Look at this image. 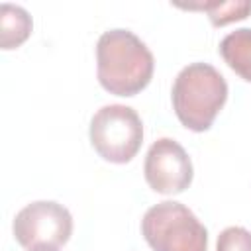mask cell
I'll return each mask as SVG.
<instances>
[{
  "label": "cell",
  "instance_id": "obj_3",
  "mask_svg": "<svg viewBox=\"0 0 251 251\" xmlns=\"http://www.w3.org/2000/svg\"><path fill=\"white\" fill-rule=\"evenodd\" d=\"M141 235L153 251H208V229L175 200H163L143 214Z\"/></svg>",
  "mask_w": 251,
  "mask_h": 251
},
{
  "label": "cell",
  "instance_id": "obj_8",
  "mask_svg": "<svg viewBox=\"0 0 251 251\" xmlns=\"http://www.w3.org/2000/svg\"><path fill=\"white\" fill-rule=\"evenodd\" d=\"M220 55L235 75L251 82V27L229 31L220 43Z\"/></svg>",
  "mask_w": 251,
  "mask_h": 251
},
{
  "label": "cell",
  "instance_id": "obj_6",
  "mask_svg": "<svg viewBox=\"0 0 251 251\" xmlns=\"http://www.w3.org/2000/svg\"><path fill=\"white\" fill-rule=\"evenodd\" d=\"M143 175L153 192L173 196L184 192L192 184L194 167L178 141L171 137H159L147 149Z\"/></svg>",
  "mask_w": 251,
  "mask_h": 251
},
{
  "label": "cell",
  "instance_id": "obj_7",
  "mask_svg": "<svg viewBox=\"0 0 251 251\" xmlns=\"http://www.w3.org/2000/svg\"><path fill=\"white\" fill-rule=\"evenodd\" d=\"M33 22L25 8L4 2L0 6V45L4 51L18 49L31 35Z\"/></svg>",
  "mask_w": 251,
  "mask_h": 251
},
{
  "label": "cell",
  "instance_id": "obj_5",
  "mask_svg": "<svg viewBox=\"0 0 251 251\" xmlns=\"http://www.w3.org/2000/svg\"><path fill=\"white\" fill-rule=\"evenodd\" d=\"M12 231L27 251L39 247L59 249L73 235V216L55 200H35L16 214Z\"/></svg>",
  "mask_w": 251,
  "mask_h": 251
},
{
  "label": "cell",
  "instance_id": "obj_4",
  "mask_svg": "<svg viewBox=\"0 0 251 251\" xmlns=\"http://www.w3.org/2000/svg\"><path fill=\"white\" fill-rule=\"evenodd\" d=\"M92 149L108 163L126 165L141 149L143 122L126 104H106L94 112L88 126Z\"/></svg>",
  "mask_w": 251,
  "mask_h": 251
},
{
  "label": "cell",
  "instance_id": "obj_2",
  "mask_svg": "<svg viewBox=\"0 0 251 251\" xmlns=\"http://www.w3.org/2000/svg\"><path fill=\"white\" fill-rule=\"evenodd\" d=\"M173 110L178 122L196 133L208 131L227 100V82L224 75L208 63H190L182 67L171 90Z\"/></svg>",
  "mask_w": 251,
  "mask_h": 251
},
{
  "label": "cell",
  "instance_id": "obj_1",
  "mask_svg": "<svg viewBox=\"0 0 251 251\" xmlns=\"http://www.w3.org/2000/svg\"><path fill=\"white\" fill-rule=\"evenodd\" d=\"M155 59L149 47L129 29H108L96 43L100 86L114 96H135L153 78Z\"/></svg>",
  "mask_w": 251,
  "mask_h": 251
},
{
  "label": "cell",
  "instance_id": "obj_11",
  "mask_svg": "<svg viewBox=\"0 0 251 251\" xmlns=\"http://www.w3.org/2000/svg\"><path fill=\"white\" fill-rule=\"evenodd\" d=\"M29 251H59V249H51V247H39V249H29Z\"/></svg>",
  "mask_w": 251,
  "mask_h": 251
},
{
  "label": "cell",
  "instance_id": "obj_10",
  "mask_svg": "<svg viewBox=\"0 0 251 251\" xmlns=\"http://www.w3.org/2000/svg\"><path fill=\"white\" fill-rule=\"evenodd\" d=\"M216 251H251V231L241 226L222 229L216 241Z\"/></svg>",
  "mask_w": 251,
  "mask_h": 251
},
{
  "label": "cell",
  "instance_id": "obj_9",
  "mask_svg": "<svg viewBox=\"0 0 251 251\" xmlns=\"http://www.w3.org/2000/svg\"><path fill=\"white\" fill-rule=\"evenodd\" d=\"M182 8L202 10L208 14L212 25L224 27L227 24L245 20L251 14V0H233V2H204V4H188Z\"/></svg>",
  "mask_w": 251,
  "mask_h": 251
}]
</instances>
